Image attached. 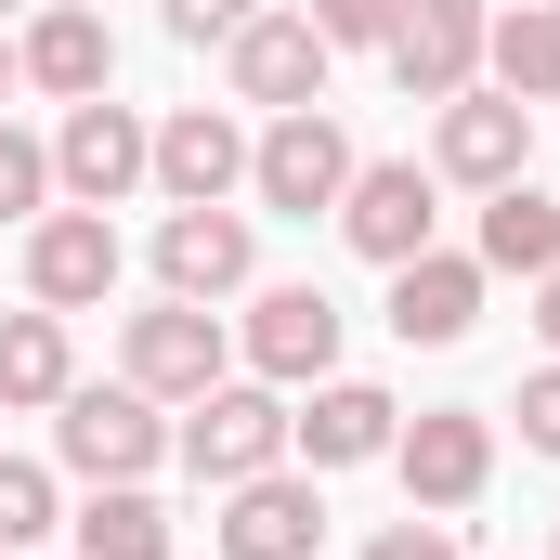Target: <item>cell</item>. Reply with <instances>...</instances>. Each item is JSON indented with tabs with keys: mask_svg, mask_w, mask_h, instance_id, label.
<instances>
[{
	"mask_svg": "<svg viewBox=\"0 0 560 560\" xmlns=\"http://www.w3.org/2000/svg\"><path fill=\"white\" fill-rule=\"evenodd\" d=\"M535 326H548V352H560V275H535Z\"/></svg>",
	"mask_w": 560,
	"mask_h": 560,
	"instance_id": "29",
	"label": "cell"
},
{
	"mask_svg": "<svg viewBox=\"0 0 560 560\" xmlns=\"http://www.w3.org/2000/svg\"><path fill=\"white\" fill-rule=\"evenodd\" d=\"M39 209H52V143L0 131V222H39Z\"/></svg>",
	"mask_w": 560,
	"mask_h": 560,
	"instance_id": "25",
	"label": "cell"
},
{
	"mask_svg": "<svg viewBox=\"0 0 560 560\" xmlns=\"http://www.w3.org/2000/svg\"><path fill=\"white\" fill-rule=\"evenodd\" d=\"M430 209H443V183H430L418 156H365L352 196H339V235H352L365 261H418V248H430Z\"/></svg>",
	"mask_w": 560,
	"mask_h": 560,
	"instance_id": "7",
	"label": "cell"
},
{
	"mask_svg": "<svg viewBox=\"0 0 560 560\" xmlns=\"http://www.w3.org/2000/svg\"><path fill=\"white\" fill-rule=\"evenodd\" d=\"M548 13H560V0H548Z\"/></svg>",
	"mask_w": 560,
	"mask_h": 560,
	"instance_id": "32",
	"label": "cell"
},
{
	"mask_svg": "<svg viewBox=\"0 0 560 560\" xmlns=\"http://www.w3.org/2000/svg\"><path fill=\"white\" fill-rule=\"evenodd\" d=\"M0 13H13V0H0Z\"/></svg>",
	"mask_w": 560,
	"mask_h": 560,
	"instance_id": "31",
	"label": "cell"
},
{
	"mask_svg": "<svg viewBox=\"0 0 560 560\" xmlns=\"http://www.w3.org/2000/svg\"><path fill=\"white\" fill-rule=\"evenodd\" d=\"M482 0H405V26H392V79H405V105H456L469 79H482Z\"/></svg>",
	"mask_w": 560,
	"mask_h": 560,
	"instance_id": "6",
	"label": "cell"
},
{
	"mask_svg": "<svg viewBox=\"0 0 560 560\" xmlns=\"http://www.w3.org/2000/svg\"><path fill=\"white\" fill-rule=\"evenodd\" d=\"M313 548H326V495L313 482H287V469L222 482V560H313Z\"/></svg>",
	"mask_w": 560,
	"mask_h": 560,
	"instance_id": "13",
	"label": "cell"
},
{
	"mask_svg": "<svg viewBox=\"0 0 560 560\" xmlns=\"http://www.w3.org/2000/svg\"><path fill=\"white\" fill-rule=\"evenodd\" d=\"M79 560H170V509H156L143 482H92V509H79Z\"/></svg>",
	"mask_w": 560,
	"mask_h": 560,
	"instance_id": "22",
	"label": "cell"
},
{
	"mask_svg": "<svg viewBox=\"0 0 560 560\" xmlns=\"http://www.w3.org/2000/svg\"><path fill=\"white\" fill-rule=\"evenodd\" d=\"M365 560H456V535H443V522H392Z\"/></svg>",
	"mask_w": 560,
	"mask_h": 560,
	"instance_id": "28",
	"label": "cell"
},
{
	"mask_svg": "<svg viewBox=\"0 0 560 560\" xmlns=\"http://www.w3.org/2000/svg\"><path fill=\"white\" fill-rule=\"evenodd\" d=\"M522 443L560 456V365H548V378H522Z\"/></svg>",
	"mask_w": 560,
	"mask_h": 560,
	"instance_id": "27",
	"label": "cell"
},
{
	"mask_svg": "<svg viewBox=\"0 0 560 560\" xmlns=\"http://www.w3.org/2000/svg\"><path fill=\"white\" fill-rule=\"evenodd\" d=\"M392 26H405V0H313L326 52H392Z\"/></svg>",
	"mask_w": 560,
	"mask_h": 560,
	"instance_id": "24",
	"label": "cell"
},
{
	"mask_svg": "<svg viewBox=\"0 0 560 560\" xmlns=\"http://www.w3.org/2000/svg\"><path fill=\"white\" fill-rule=\"evenodd\" d=\"M156 183H170V209H222V196L248 183V131H235L222 105H183V118L156 131Z\"/></svg>",
	"mask_w": 560,
	"mask_h": 560,
	"instance_id": "17",
	"label": "cell"
},
{
	"mask_svg": "<svg viewBox=\"0 0 560 560\" xmlns=\"http://www.w3.org/2000/svg\"><path fill=\"white\" fill-rule=\"evenodd\" d=\"M352 170H365V156H352V131H339L326 105H287L275 131L248 143V183H261V209H287V222L339 209V196H352Z\"/></svg>",
	"mask_w": 560,
	"mask_h": 560,
	"instance_id": "1",
	"label": "cell"
},
{
	"mask_svg": "<svg viewBox=\"0 0 560 560\" xmlns=\"http://www.w3.org/2000/svg\"><path fill=\"white\" fill-rule=\"evenodd\" d=\"M183 456H196V482H261L287 456V405H275V378H222V392H196L183 405Z\"/></svg>",
	"mask_w": 560,
	"mask_h": 560,
	"instance_id": "4",
	"label": "cell"
},
{
	"mask_svg": "<svg viewBox=\"0 0 560 560\" xmlns=\"http://www.w3.org/2000/svg\"><path fill=\"white\" fill-rule=\"evenodd\" d=\"M79 365H66V313H0V405H66Z\"/></svg>",
	"mask_w": 560,
	"mask_h": 560,
	"instance_id": "21",
	"label": "cell"
},
{
	"mask_svg": "<svg viewBox=\"0 0 560 560\" xmlns=\"http://www.w3.org/2000/svg\"><path fill=\"white\" fill-rule=\"evenodd\" d=\"M131 183H156V131H143L131 105H66V131H52V196L66 209H118Z\"/></svg>",
	"mask_w": 560,
	"mask_h": 560,
	"instance_id": "2",
	"label": "cell"
},
{
	"mask_svg": "<svg viewBox=\"0 0 560 560\" xmlns=\"http://www.w3.org/2000/svg\"><path fill=\"white\" fill-rule=\"evenodd\" d=\"M326 39H313V13H261V26H235V105H326Z\"/></svg>",
	"mask_w": 560,
	"mask_h": 560,
	"instance_id": "15",
	"label": "cell"
},
{
	"mask_svg": "<svg viewBox=\"0 0 560 560\" xmlns=\"http://www.w3.org/2000/svg\"><path fill=\"white\" fill-rule=\"evenodd\" d=\"M52 456L79 469V482H143L156 456H170V430H156V392H66V418H52Z\"/></svg>",
	"mask_w": 560,
	"mask_h": 560,
	"instance_id": "3",
	"label": "cell"
},
{
	"mask_svg": "<svg viewBox=\"0 0 560 560\" xmlns=\"http://www.w3.org/2000/svg\"><path fill=\"white\" fill-rule=\"evenodd\" d=\"M131 392H156V405L222 392V313H209V300H156V313H131Z\"/></svg>",
	"mask_w": 560,
	"mask_h": 560,
	"instance_id": "8",
	"label": "cell"
},
{
	"mask_svg": "<svg viewBox=\"0 0 560 560\" xmlns=\"http://www.w3.org/2000/svg\"><path fill=\"white\" fill-rule=\"evenodd\" d=\"M482 275H560V196L495 183V209H482Z\"/></svg>",
	"mask_w": 560,
	"mask_h": 560,
	"instance_id": "19",
	"label": "cell"
},
{
	"mask_svg": "<svg viewBox=\"0 0 560 560\" xmlns=\"http://www.w3.org/2000/svg\"><path fill=\"white\" fill-rule=\"evenodd\" d=\"M275 0H170V39H235V26H261Z\"/></svg>",
	"mask_w": 560,
	"mask_h": 560,
	"instance_id": "26",
	"label": "cell"
},
{
	"mask_svg": "<svg viewBox=\"0 0 560 560\" xmlns=\"http://www.w3.org/2000/svg\"><path fill=\"white\" fill-rule=\"evenodd\" d=\"M482 66H495L509 105H548V92H560V13H548V0L495 13V26H482Z\"/></svg>",
	"mask_w": 560,
	"mask_h": 560,
	"instance_id": "20",
	"label": "cell"
},
{
	"mask_svg": "<svg viewBox=\"0 0 560 560\" xmlns=\"http://www.w3.org/2000/svg\"><path fill=\"white\" fill-rule=\"evenodd\" d=\"M469 326H482V261H456V248L392 261V339L405 352H456Z\"/></svg>",
	"mask_w": 560,
	"mask_h": 560,
	"instance_id": "14",
	"label": "cell"
},
{
	"mask_svg": "<svg viewBox=\"0 0 560 560\" xmlns=\"http://www.w3.org/2000/svg\"><path fill=\"white\" fill-rule=\"evenodd\" d=\"M39 535H52V469L0 456V548H39Z\"/></svg>",
	"mask_w": 560,
	"mask_h": 560,
	"instance_id": "23",
	"label": "cell"
},
{
	"mask_svg": "<svg viewBox=\"0 0 560 560\" xmlns=\"http://www.w3.org/2000/svg\"><path fill=\"white\" fill-rule=\"evenodd\" d=\"M248 275H261L248 209H170V222H156V287H170V300H235Z\"/></svg>",
	"mask_w": 560,
	"mask_h": 560,
	"instance_id": "9",
	"label": "cell"
},
{
	"mask_svg": "<svg viewBox=\"0 0 560 560\" xmlns=\"http://www.w3.org/2000/svg\"><path fill=\"white\" fill-rule=\"evenodd\" d=\"M0 92H13V39H0Z\"/></svg>",
	"mask_w": 560,
	"mask_h": 560,
	"instance_id": "30",
	"label": "cell"
},
{
	"mask_svg": "<svg viewBox=\"0 0 560 560\" xmlns=\"http://www.w3.org/2000/svg\"><path fill=\"white\" fill-rule=\"evenodd\" d=\"M430 156H443V183H482V196H495V183L535 170V105H509V92L469 79V92L443 105V143H430Z\"/></svg>",
	"mask_w": 560,
	"mask_h": 560,
	"instance_id": "11",
	"label": "cell"
},
{
	"mask_svg": "<svg viewBox=\"0 0 560 560\" xmlns=\"http://www.w3.org/2000/svg\"><path fill=\"white\" fill-rule=\"evenodd\" d=\"M392 430H405V405H392L378 378H313V405L287 418V443H300L313 469H365V456H392Z\"/></svg>",
	"mask_w": 560,
	"mask_h": 560,
	"instance_id": "16",
	"label": "cell"
},
{
	"mask_svg": "<svg viewBox=\"0 0 560 560\" xmlns=\"http://www.w3.org/2000/svg\"><path fill=\"white\" fill-rule=\"evenodd\" d=\"M26 287H39V313H92V300L118 287V222H105V209H39Z\"/></svg>",
	"mask_w": 560,
	"mask_h": 560,
	"instance_id": "12",
	"label": "cell"
},
{
	"mask_svg": "<svg viewBox=\"0 0 560 560\" xmlns=\"http://www.w3.org/2000/svg\"><path fill=\"white\" fill-rule=\"evenodd\" d=\"M248 365H261L275 392L339 378V300H326V287H261V300H248Z\"/></svg>",
	"mask_w": 560,
	"mask_h": 560,
	"instance_id": "10",
	"label": "cell"
},
{
	"mask_svg": "<svg viewBox=\"0 0 560 560\" xmlns=\"http://www.w3.org/2000/svg\"><path fill=\"white\" fill-rule=\"evenodd\" d=\"M392 469H405L418 509H469V495L495 482V430H482V405H430V418H405V430H392Z\"/></svg>",
	"mask_w": 560,
	"mask_h": 560,
	"instance_id": "5",
	"label": "cell"
},
{
	"mask_svg": "<svg viewBox=\"0 0 560 560\" xmlns=\"http://www.w3.org/2000/svg\"><path fill=\"white\" fill-rule=\"evenodd\" d=\"M13 66H26L39 92H66V105H92V92L118 79V39H105V13H92V0H52V13L26 26V52H13Z\"/></svg>",
	"mask_w": 560,
	"mask_h": 560,
	"instance_id": "18",
	"label": "cell"
}]
</instances>
